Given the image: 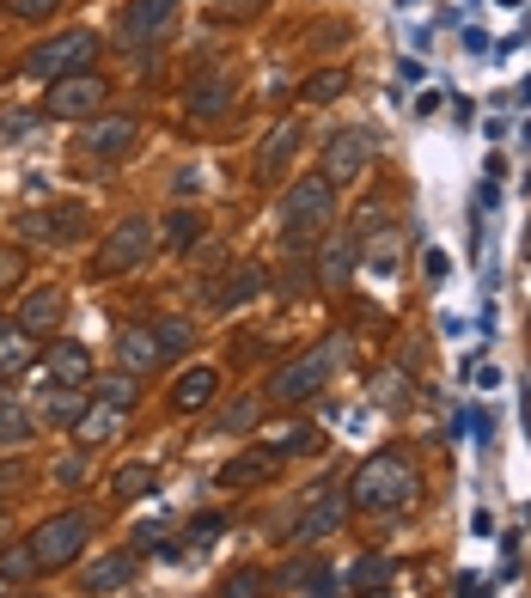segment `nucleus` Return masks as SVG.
Instances as JSON below:
<instances>
[{
	"instance_id": "obj_11",
	"label": "nucleus",
	"mask_w": 531,
	"mask_h": 598,
	"mask_svg": "<svg viewBox=\"0 0 531 598\" xmlns=\"http://www.w3.org/2000/svg\"><path fill=\"white\" fill-rule=\"evenodd\" d=\"M135 135H141V129L128 123V117H98V123L86 129V154L92 159H128L135 154Z\"/></svg>"
},
{
	"instance_id": "obj_27",
	"label": "nucleus",
	"mask_w": 531,
	"mask_h": 598,
	"mask_svg": "<svg viewBox=\"0 0 531 598\" xmlns=\"http://www.w3.org/2000/svg\"><path fill=\"white\" fill-rule=\"evenodd\" d=\"M86 415V398H79L74 385H55V391H44V422H79Z\"/></svg>"
},
{
	"instance_id": "obj_18",
	"label": "nucleus",
	"mask_w": 531,
	"mask_h": 598,
	"mask_svg": "<svg viewBox=\"0 0 531 598\" xmlns=\"http://www.w3.org/2000/svg\"><path fill=\"white\" fill-rule=\"evenodd\" d=\"M214 391H220V373H214V367H189V373H177L172 403H177L184 415H196V410H208V403H214Z\"/></svg>"
},
{
	"instance_id": "obj_26",
	"label": "nucleus",
	"mask_w": 531,
	"mask_h": 598,
	"mask_svg": "<svg viewBox=\"0 0 531 598\" xmlns=\"http://www.w3.org/2000/svg\"><path fill=\"white\" fill-rule=\"evenodd\" d=\"M343 93H348V74H343V68H324V74H312L306 86H299V98H306V105H336Z\"/></svg>"
},
{
	"instance_id": "obj_13",
	"label": "nucleus",
	"mask_w": 531,
	"mask_h": 598,
	"mask_svg": "<svg viewBox=\"0 0 531 598\" xmlns=\"http://www.w3.org/2000/svg\"><path fill=\"white\" fill-rule=\"evenodd\" d=\"M336 525H343V495H336V489H318V495H312V507L299 513L294 537H299V544H318V537H330Z\"/></svg>"
},
{
	"instance_id": "obj_15",
	"label": "nucleus",
	"mask_w": 531,
	"mask_h": 598,
	"mask_svg": "<svg viewBox=\"0 0 531 598\" xmlns=\"http://www.w3.org/2000/svg\"><path fill=\"white\" fill-rule=\"evenodd\" d=\"M49 379L79 391V385L92 379V349L86 342H49Z\"/></svg>"
},
{
	"instance_id": "obj_31",
	"label": "nucleus",
	"mask_w": 531,
	"mask_h": 598,
	"mask_svg": "<svg viewBox=\"0 0 531 598\" xmlns=\"http://www.w3.org/2000/svg\"><path fill=\"white\" fill-rule=\"evenodd\" d=\"M153 330H159V349H165V361L189 354V342H196V324H184V318H159Z\"/></svg>"
},
{
	"instance_id": "obj_29",
	"label": "nucleus",
	"mask_w": 531,
	"mask_h": 598,
	"mask_svg": "<svg viewBox=\"0 0 531 598\" xmlns=\"http://www.w3.org/2000/svg\"><path fill=\"white\" fill-rule=\"evenodd\" d=\"M98 403H104V410H135V373H104V379H98Z\"/></svg>"
},
{
	"instance_id": "obj_10",
	"label": "nucleus",
	"mask_w": 531,
	"mask_h": 598,
	"mask_svg": "<svg viewBox=\"0 0 531 598\" xmlns=\"http://www.w3.org/2000/svg\"><path fill=\"white\" fill-rule=\"evenodd\" d=\"M86 215H79V202H55L49 215H25V239H49V245H74Z\"/></svg>"
},
{
	"instance_id": "obj_32",
	"label": "nucleus",
	"mask_w": 531,
	"mask_h": 598,
	"mask_svg": "<svg viewBox=\"0 0 531 598\" xmlns=\"http://www.w3.org/2000/svg\"><path fill=\"white\" fill-rule=\"evenodd\" d=\"M257 293H263V269H238V276L226 281V293H214V306H245Z\"/></svg>"
},
{
	"instance_id": "obj_4",
	"label": "nucleus",
	"mask_w": 531,
	"mask_h": 598,
	"mask_svg": "<svg viewBox=\"0 0 531 598\" xmlns=\"http://www.w3.org/2000/svg\"><path fill=\"white\" fill-rule=\"evenodd\" d=\"M98 56V37L92 32H62L49 37V44H37L32 56H25V80H67V74H86V62Z\"/></svg>"
},
{
	"instance_id": "obj_37",
	"label": "nucleus",
	"mask_w": 531,
	"mask_h": 598,
	"mask_svg": "<svg viewBox=\"0 0 531 598\" xmlns=\"http://www.w3.org/2000/svg\"><path fill=\"white\" fill-rule=\"evenodd\" d=\"M257 415H263V403H233L226 410V428H257Z\"/></svg>"
},
{
	"instance_id": "obj_17",
	"label": "nucleus",
	"mask_w": 531,
	"mask_h": 598,
	"mask_svg": "<svg viewBox=\"0 0 531 598\" xmlns=\"http://www.w3.org/2000/svg\"><path fill=\"white\" fill-rule=\"evenodd\" d=\"M294 147H299V123L287 117V123H275V129H269L263 154H257V178H263V184H275V178H282V166L294 159Z\"/></svg>"
},
{
	"instance_id": "obj_41",
	"label": "nucleus",
	"mask_w": 531,
	"mask_h": 598,
	"mask_svg": "<svg viewBox=\"0 0 531 598\" xmlns=\"http://www.w3.org/2000/svg\"><path fill=\"white\" fill-rule=\"evenodd\" d=\"M428 276H434V281H446V276H453V263H446V251H428Z\"/></svg>"
},
{
	"instance_id": "obj_43",
	"label": "nucleus",
	"mask_w": 531,
	"mask_h": 598,
	"mask_svg": "<svg viewBox=\"0 0 531 598\" xmlns=\"http://www.w3.org/2000/svg\"><path fill=\"white\" fill-rule=\"evenodd\" d=\"M367 598H397V593H391V586H379V593H367Z\"/></svg>"
},
{
	"instance_id": "obj_14",
	"label": "nucleus",
	"mask_w": 531,
	"mask_h": 598,
	"mask_svg": "<svg viewBox=\"0 0 531 598\" xmlns=\"http://www.w3.org/2000/svg\"><path fill=\"white\" fill-rule=\"evenodd\" d=\"M116 349H123V373H153L159 361H165L153 324H128L123 337H116Z\"/></svg>"
},
{
	"instance_id": "obj_33",
	"label": "nucleus",
	"mask_w": 531,
	"mask_h": 598,
	"mask_svg": "<svg viewBox=\"0 0 531 598\" xmlns=\"http://www.w3.org/2000/svg\"><path fill=\"white\" fill-rule=\"evenodd\" d=\"M348 269H355V245H324V269H318V288H336V281L348 276Z\"/></svg>"
},
{
	"instance_id": "obj_12",
	"label": "nucleus",
	"mask_w": 531,
	"mask_h": 598,
	"mask_svg": "<svg viewBox=\"0 0 531 598\" xmlns=\"http://www.w3.org/2000/svg\"><path fill=\"white\" fill-rule=\"evenodd\" d=\"M62 318H67V293L62 288H32L25 293V306H18V324H25L32 337H49Z\"/></svg>"
},
{
	"instance_id": "obj_35",
	"label": "nucleus",
	"mask_w": 531,
	"mask_h": 598,
	"mask_svg": "<svg viewBox=\"0 0 531 598\" xmlns=\"http://www.w3.org/2000/svg\"><path fill=\"white\" fill-rule=\"evenodd\" d=\"M25 574H37L32 544H18V550H7V556H0V581H25Z\"/></svg>"
},
{
	"instance_id": "obj_22",
	"label": "nucleus",
	"mask_w": 531,
	"mask_h": 598,
	"mask_svg": "<svg viewBox=\"0 0 531 598\" xmlns=\"http://www.w3.org/2000/svg\"><path fill=\"white\" fill-rule=\"evenodd\" d=\"M397 581V562H391V556H360L355 568H348V593H379V586H391Z\"/></svg>"
},
{
	"instance_id": "obj_30",
	"label": "nucleus",
	"mask_w": 531,
	"mask_h": 598,
	"mask_svg": "<svg viewBox=\"0 0 531 598\" xmlns=\"http://www.w3.org/2000/svg\"><path fill=\"white\" fill-rule=\"evenodd\" d=\"M159 239H165L172 251H189L196 239H202V215H189V208H177V215L165 220V232H159Z\"/></svg>"
},
{
	"instance_id": "obj_23",
	"label": "nucleus",
	"mask_w": 531,
	"mask_h": 598,
	"mask_svg": "<svg viewBox=\"0 0 531 598\" xmlns=\"http://www.w3.org/2000/svg\"><path fill=\"white\" fill-rule=\"evenodd\" d=\"M123 428V415L116 410H104V403H86V415L74 422V434H79V446H104L110 434Z\"/></svg>"
},
{
	"instance_id": "obj_3",
	"label": "nucleus",
	"mask_w": 531,
	"mask_h": 598,
	"mask_svg": "<svg viewBox=\"0 0 531 598\" xmlns=\"http://www.w3.org/2000/svg\"><path fill=\"white\" fill-rule=\"evenodd\" d=\"M330 220H336V184L318 178V171L299 178V184L282 196V227H287V239H299V245H306L312 232H324Z\"/></svg>"
},
{
	"instance_id": "obj_20",
	"label": "nucleus",
	"mask_w": 531,
	"mask_h": 598,
	"mask_svg": "<svg viewBox=\"0 0 531 598\" xmlns=\"http://www.w3.org/2000/svg\"><path fill=\"white\" fill-rule=\"evenodd\" d=\"M37 361L32 349V330L25 324H0V379H13V373H25Z\"/></svg>"
},
{
	"instance_id": "obj_5",
	"label": "nucleus",
	"mask_w": 531,
	"mask_h": 598,
	"mask_svg": "<svg viewBox=\"0 0 531 598\" xmlns=\"http://www.w3.org/2000/svg\"><path fill=\"white\" fill-rule=\"evenodd\" d=\"M153 245H159V227L147 215L123 220V227L104 232V245H98V257H92V276H123V269L153 257Z\"/></svg>"
},
{
	"instance_id": "obj_25",
	"label": "nucleus",
	"mask_w": 531,
	"mask_h": 598,
	"mask_svg": "<svg viewBox=\"0 0 531 598\" xmlns=\"http://www.w3.org/2000/svg\"><path fill=\"white\" fill-rule=\"evenodd\" d=\"M159 489V471L153 464H123V471L110 476V495H123V501H135V495H153Z\"/></svg>"
},
{
	"instance_id": "obj_45",
	"label": "nucleus",
	"mask_w": 531,
	"mask_h": 598,
	"mask_svg": "<svg viewBox=\"0 0 531 598\" xmlns=\"http://www.w3.org/2000/svg\"><path fill=\"white\" fill-rule=\"evenodd\" d=\"M526 257H531V227H526Z\"/></svg>"
},
{
	"instance_id": "obj_44",
	"label": "nucleus",
	"mask_w": 531,
	"mask_h": 598,
	"mask_svg": "<svg viewBox=\"0 0 531 598\" xmlns=\"http://www.w3.org/2000/svg\"><path fill=\"white\" fill-rule=\"evenodd\" d=\"M519 141H526V147H531V123H526V129H519Z\"/></svg>"
},
{
	"instance_id": "obj_8",
	"label": "nucleus",
	"mask_w": 531,
	"mask_h": 598,
	"mask_svg": "<svg viewBox=\"0 0 531 598\" xmlns=\"http://www.w3.org/2000/svg\"><path fill=\"white\" fill-rule=\"evenodd\" d=\"M98 105H104L98 74H67L49 86V117H62V123H86V117H98Z\"/></svg>"
},
{
	"instance_id": "obj_39",
	"label": "nucleus",
	"mask_w": 531,
	"mask_h": 598,
	"mask_svg": "<svg viewBox=\"0 0 531 598\" xmlns=\"http://www.w3.org/2000/svg\"><path fill=\"white\" fill-rule=\"evenodd\" d=\"M373 269H379V276H397V239L373 251Z\"/></svg>"
},
{
	"instance_id": "obj_28",
	"label": "nucleus",
	"mask_w": 531,
	"mask_h": 598,
	"mask_svg": "<svg viewBox=\"0 0 531 598\" xmlns=\"http://www.w3.org/2000/svg\"><path fill=\"white\" fill-rule=\"evenodd\" d=\"M32 440V415L18 398H0V446H25Z\"/></svg>"
},
{
	"instance_id": "obj_9",
	"label": "nucleus",
	"mask_w": 531,
	"mask_h": 598,
	"mask_svg": "<svg viewBox=\"0 0 531 598\" xmlns=\"http://www.w3.org/2000/svg\"><path fill=\"white\" fill-rule=\"evenodd\" d=\"M172 25H177V0H128V13H123V37L135 49L172 37Z\"/></svg>"
},
{
	"instance_id": "obj_2",
	"label": "nucleus",
	"mask_w": 531,
	"mask_h": 598,
	"mask_svg": "<svg viewBox=\"0 0 531 598\" xmlns=\"http://www.w3.org/2000/svg\"><path fill=\"white\" fill-rule=\"evenodd\" d=\"M348 495H355L360 507H404L409 495H416V471H409V459H397V452H379V459H367L355 471V483H348Z\"/></svg>"
},
{
	"instance_id": "obj_40",
	"label": "nucleus",
	"mask_w": 531,
	"mask_h": 598,
	"mask_svg": "<svg viewBox=\"0 0 531 598\" xmlns=\"http://www.w3.org/2000/svg\"><path fill=\"white\" fill-rule=\"evenodd\" d=\"M257 7H269V0H220V13L238 19V13H257Z\"/></svg>"
},
{
	"instance_id": "obj_21",
	"label": "nucleus",
	"mask_w": 531,
	"mask_h": 598,
	"mask_svg": "<svg viewBox=\"0 0 531 598\" xmlns=\"http://www.w3.org/2000/svg\"><path fill=\"white\" fill-rule=\"evenodd\" d=\"M226 105H233V80L226 74H202L196 86H189V117H202L208 123V117H220Z\"/></svg>"
},
{
	"instance_id": "obj_38",
	"label": "nucleus",
	"mask_w": 531,
	"mask_h": 598,
	"mask_svg": "<svg viewBox=\"0 0 531 598\" xmlns=\"http://www.w3.org/2000/svg\"><path fill=\"white\" fill-rule=\"evenodd\" d=\"M55 7H62V0H13L18 19H44V13H55Z\"/></svg>"
},
{
	"instance_id": "obj_1",
	"label": "nucleus",
	"mask_w": 531,
	"mask_h": 598,
	"mask_svg": "<svg viewBox=\"0 0 531 598\" xmlns=\"http://www.w3.org/2000/svg\"><path fill=\"white\" fill-rule=\"evenodd\" d=\"M348 361V337H330V342H318V349H306L299 361H287L275 379H269V391L263 398L269 403H306V398H318L330 385V373Z\"/></svg>"
},
{
	"instance_id": "obj_16",
	"label": "nucleus",
	"mask_w": 531,
	"mask_h": 598,
	"mask_svg": "<svg viewBox=\"0 0 531 598\" xmlns=\"http://www.w3.org/2000/svg\"><path fill=\"white\" fill-rule=\"evenodd\" d=\"M275 471H282L275 452H238V459L220 464V483H226V489H257V483H269Z\"/></svg>"
},
{
	"instance_id": "obj_42",
	"label": "nucleus",
	"mask_w": 531,
	"mask_h": 598,
	"mask_svg": "<svg viewBox=\"0 0 531 598\" xmlns=\"http://www.w3.org/2000/svg\"><path fill=\"white\" fill-rule=\"evenodd\" d=\"M458 598H483V581H477V574H465V581H458Z\"/></svg>"
},
{
	"instance_id": "obj_6",
	"label": "nucleus",
	"mask_w": 531,
	"mask_h": 598,
	"mask_svg": "<svg viewBox=\"0 0 531 598\" xmlns=\"http://www.w3.org/2000/svg\"><path fill=\"white\" fill-rule=\"evenodd\" d=\"M86 537H92V520H86V513H55V520H44V525L32 532L37 568H67V562H79Z\"/></svg>"
},
{
	"instance_id": "obj_36",
	"label": "nucleus",
	"mask_w": 531,
	"mask_h": 598,
	"mask_svg": "<svg viewBox=\"0 0 531 598\" xmlns=\"http://www.w3.org/2000/svg\"><path fill=\"white\" fill-rule=\"evenodd\" d=\"M18 281H25V251L0 245V288H18Z\"/></svg>"
},
{
	"instance_id": "obj_19",
	"label": "nucleus",
	"mask_w": 531,
	"mask_h": 598,
	"mask_svg": "<svg viewBox=\"0 0 531 598\" xmlns=\"http://www.w3.org/2000/svg\"><path fill=\"white\" fill-rule=\"evenodd\" d=\"M123 586H135V556L128 550L98 556V562L86 568V593H123Z\"/></svg>"
},
{
	"instance_id": "obj_7",
	"label": "nucleus",
	"mask_w": 531,
	"mask_h": 598,
	"mask_svg": "<svg viewBox=\"0 0 531 598\" xmlns=\"http://www.w3.org/2000/svg\"><path fill=\"white\" fill-rule=\"evenodd\" d=\"M367 159H373V135H367V129H336V135L324 141V166H318V178H330V184H355L360 171H367Z\"/></svg>"
},
{
	"instance_id": "obj_34",
	"label": "nucleus",
	"mask_w": 531,
	"mask_h": 598,
	"mask_svg": "<svg viewBox=\"0 0 531 598\" xmlns=\"http://www.w3.org/2000/svg\"><path fill=\"white\" fill-rule=\"evenodd\" d=\"M214 598H263V574H257V568H238V574H226V581H220Z\"/></svg>"
},
{
	"instance_id": "obj_24",
	"label": "nucleus",
	"mask_w": 531,
	"mask_h": 598,
	"mask_svg": "<svg viewBox=\"0 0 531 598\" xmlns=\"http://www.w3.org/2000/svg\"><path fill=\"white\" fill-rule=\"evenodd\" d=\"M373 403L379 410H404L409 403V373L404 367H379L373 373Z\"/></svg>"
}]
</instances>
